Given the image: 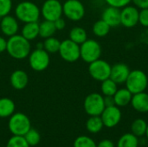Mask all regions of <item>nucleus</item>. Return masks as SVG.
Segmentation results:
<instances>
[{"label": "nucleus", "instance_id": "1", "mask_svg": "<svg viewBox=\"0 0 148 147\" xmlns=\"http://www.w3.org/2000/svg\"><path fill=\"white\" fill-rule=\"evenodd\" d=\"M31 50L29 41L22 35H14L7 40L6 51L10 57L16 60H23L27 58Z\"/></svg>", "mask_w": 148, "mask_h": 147}, {"label": "nucleus", "instance_id": "2", "mask_svg": "<svg viewBox=\"0 0 148 147\" xmlns=\"http://www.w3.org/2000/svg\"><path fill=\"white\" fill-rule=\"evenodd\" d=\"M15 15L16 18L23 23L38 22L41 16V10L33 2L23 1L16 6Z\"/></svg>", "mask_w": 148, "mask_h": 147}, {"label": "nucleus", "instance_id": "3", "mask_svg": "<svg viewBox=\"0 0 148 147\" xmlns=\"http://www.w3.org/2000/svg\"><path fill=\"white\" fill-rule=\"evenodd\" d=\"M125 84L126 88L133 94L145 92L148 87L147 75L144 71L140 69L132 70L130 71Z\"/></svg>", "mask_w": 148, "mask_h": 147}, {"label": "nucleus", "instance_id": "4", "mask_svg": "<svg viewBox=\"0 0 148 147\" xmlns=\"http://www.w3.org/2000/svg\"><path fill=\"white\" fill-rule=\"evenodd\" d=\"M8 126L13 135L24 136L25 133L31 128V124L26 114L23 113H14L10 117Z\"/></svg>", "mask_w": 148, "mask_h": 147}, {"label": "nucleus", "instance_id": "5", "mask_svg": "<svg viewBox=\"0 0 148 147\" xmlns=\"http://www.w3.org/2000/svg\"><path fill=\"white\" fill-rule=\"evenodd\" d=\"M101 46L94 39H87L80 45V57L87 63H91L101 58Z\"/></svg>", "mask_w": 148, "mask_h": 147}, {"label": "nucleus", "instance_id": "6", "mask_svg": "<svg viewBox=\"0 0 148 147\" xmlns=\"http://www.w3.org/2000/svg\"><path fill=\"white\" fill-rule=\"evenodd\" d=\"M83 107L89 116H100L106 107L104 96L99 93L89 94L84 100Z\"/></svg>", "mask_w": 148, "mask_h": 147}, {"label": "nucleus", "instance_id": "7", "mask_svg": "<svg viewBox=\"0 0 148 147\" xmlns=\"http://www.w3.org/2000/svg\"><path fill=\"white\" fill-rule=\"evenodd\" d=\"M111 67L112 66L107 61L100 58L89 63L88 73L94 80L101 82L110 78Z\"/></svg>", "mask_w": 148, "mask_h": 147}, {"label": "nucleus", "instance_id": "8", "mask_svg": "<svg viewBox=\"0 0 148 147\" xmlns=\"http://www.w3.org/2000/svg\"><path fill=\"white\" fill-rule=\"evenodd\" d=\"M49 55L44 49H36L29 55V66L36 72L44 71L49 67Z\"/></svg>", "mask_w": 148, "mask_h": 147}, {"label": "nucleus", "instance_id": "9", "mask_svg": "<svg viewBox=\"0 0 148 147\" xmlns=\"http://www.w3.org/2000/svg\"><path fill=\"white\" fill-rule=\"evenodd\" d=\"M62 14L71 21H80L85 16V7L80 0H66L62 4Z\"/></svg>", "mask_w": 148, "mask_h": 147}, {"label": "nucleus", "instance_id": "10", "mask_svg": "<svg viewBox=\"0 0 148 147\" xmlns=\"http://www.w3.org/2000/svg\"><path fill=\"white\" fill-rule=\"evenodd\" d=\"M61 58L68 62H75L80 57V45L71 41L69 38L61 42L58 51Z\"/></svg>", "mask_w": 148, "mask_h": 147}, {"label": "nucleus", "instance_id": "11", "mask_svg": "<svg viewBox=\"0 0 148 147\" xmlns=\"http://www.w3.org/2000/svg\"><path fill=\"white\" fill-rule=\"evenodd\" d=\"M41 14L44 20L56 21L62 15V4L59 0H46L42 6Z\"/></svg>", "mask_w": 148, "mask_h": 147}, {"label": "nucleus", "instance_id": "12", "mask_svg": "<svg viewBox=\"0 0 148 147\" xmlns=\"http://www.w3.org/2000/svg\"><path fill=\"white\" fill-rule=\"evenodd\" d=\"M140 10L135 6L127 5L121 10V24L126 28H134L139 23Z\"/></svg>", "mask_w": 148, "mask_h": 147}, {"label": "nucleus", "instance_id": "13", "mask_svg": "<svg viewBox=\"0 0 148 147\" xmlns=\"http://www.w3.org/2000/svg\"><path fill=\"white\" fill-rule=\"evenodd\" d=\"M104 126L112 128L116 126L121 120V112L117 106L106 107L100 115Z\"/></svg>", "mask_w": 148, "mask_h": 147}, {"label": "nucleus", "instance_id": "14", "mask_svg": "<svg viewBox=\"0 0 148 147\" xmlns=\"http://www.w3.org/2000/svg\"><path fill=\"white\" fill-rule=\"evenodd\" d=\"M129 67L122 62L115 63L111 67L110 78L117 84H123L126 82L129 74H130Z\"/></svg>", "mask_w": 148, "mask_h": 147}, {"label": "nucleus", "instance_id": "15", "mask_svg": "<svg viewBox=\"0 0 148 147\" xmlns=\"http://www.w3.org/2000/svg\"><path fill=\"white\" fill-rule=\"evenodd\" d=\"M18 29H19L18 22L14 16L7 15L1 18L0 29L4 36L10 37L14 35H16Z\"/></svg>", "mask_w": 148, "mask_h": 147}, {"label": "nucleus", "instance_id": "16", "mask_svg": "<svg viewBox=\"0 0 148 147\" xmlns=\"http://www.w3.org/2000/svg\"><path fill=\"white\" fill-rule=\"evenodd\" d=\"M101 19L111 28L119 26L121 24V9L113 6L107 7L101 14Z\"/></svg>", "mask_w": 148, "mask_h": 147}, {"label": "nucleus", "instance_id": "17", "mask_svg": "<svg viewBox=\"0 0 148 147\" xmlns=\"http://www.w3.org/2000/svg\"><path fill=\"white\" fill-rule=\"evenodd\" d=\"M10 82L13 88L16 90L24 89L29 83L28 74L21 69H16L11 73L10 77Z\"/></svg>", "mask_w": 148, "mask_h": 147}, {"label": "nucleus", "instance_id": "18", "mask_svg": "<svg viewBox=\"0 0 148 147\" xmlns=\"http://www.w3.org/2000/svg\"><path fill=\"white\" fill-rule=\"evenodd\" d=\"M133 108L139 113L148 112V94L141 92L133 94L131 103Z\"/></svg>", "mask_w": 148, "mask_h": 147}, {"label": "nucleus", "instance_id": "19", "mask_svg": "<svg viewBox=\"0 0 148 147\" xmlns=\"http://www.w3.org/2000/svg\"><path fill=\"white\" fill-rule=\"evenodd\" d=\"M133 94L127 88H120L116 91L114 95L115 106L119 107H123L131 103Z\"/></svg>", "mask_w": 148, "mask_h": 147}, {"label": "nucleus", "instance_id": "20", "mask_svg": "<svg viewBox=\"0 0 148 147\" xmlns=\"http://www.w3.org/2000/svg\"><path fill=\"white\" fill-rule=\"evenodd\" d=\"M24 38L29 41H32L39 36V23L31 22L24 23L22 29V34Z\"/></svg>", "mask_w": 148, "mask_h": 147}, {"label": "nucleus", "instance_id": "21", "mask_svg": "<svg viewBox=\"0 0 148 147\" xmlns=\"http://www.w3.org/2000/svg\"><path fill=\"white\" fill-rule=\"evenodd\" d=\"M16 109L14 101L10 98H0V118L10 117Z\"/></svg>", "mask_w": 148, "mask_h": 147}, {"label": "nucleus", "instance_id": "22", "mask_svg": "<svg viewBox=\"0 0 148 147\" xmlns=\"http://www.w3.org/2000/svg\"><path fill=\"white\" fill-rule=\"evenodd\" d=\"M69 36L71 41H73L74 42H75L79 45L83 43L88 39L87 31L85 30V29H83L82 27H80V26H75V27L72 28L69 31Z\"/></svg>", "mask_w": 148, "mask_h": 147}, {"label": "nucleus", "instance_id": "23", "mask_svg": "<svg viewBox=\"0 0 148 147\" xmlns=\"http://www.w3.org/2000/svg\"><path fill=\"white\" fill-rule=\"evenodd\" d=\"M56 32V29L54 22L44 20L43 22L39 23V36H41L42 38L46 39L50 36H53Z\"/></svg>", "mask_w": 148, "mask_h": 147}, {"label": "nucleus", "instance_id": "24", "mask_svg": "<svg viewBox=\"0 0 148 147\" xmlns=\"http://www.w3.org/2000/svg\"><path fill=\"white\" fill-rule=\"evenodd\" d=\"M104 125L101 116H90L86 122V128L91 133H97L101 132Z\"/></svg>", "mask_w": 148, "mask_h": 147}, {"label": "nucleus", "instance_id": "25", "mask_svg": "<svg viewBox=\"0 0 148 147\" xmlns=\"http://www.w3.org/2000/svg\"><path fill=\"white\" fill-rule=\"evenodd\" d=\"M139 139L133 133L123 134L117 142V147H138Z\"/></svg>", "mask_w": 148, "mask_h": 147}, {"label": "nucleus", "instance_id": "26", "mask_svg": "<svg viewBox=\"0 0 148 147\" xmlns=\"http://www.w3.org/2000/svg\"><path fill=\"white\" fill-rule=\"evenodd\" d=\"M93 33L98 37H105L109 33L111 27L102 19L96 21L93 25Z\"/></svg>", "mask_w": 148, "mask_h": 147}, {"label": "nucleus", "instance_id": "27", "mask_svg": "<svg viewBox=\"0 0 148 147\" xmlns=\"http://www.w3.org/2000/svg\"><path fill=\"white\" fill-rule=\"evenodd\" d=\"M117 83H115L111 78H108L101 84V91L104 96H114L116 91L118 90Z\"/></svg>", "mask_w": 148, "mask_h": 147}, {"label": "nucleus", "instance_id": "28", "mask_svg": "<svg viewBox=\"0 0 148 147\" xmlns=\"http://www.w3.org/2000/svg\"><path fill=\"white\" fill-rule=\"evenodd\" d=\"M147 128V123L143 119H137L134 120L131 126L132 133L138 138L146 135Z\"/></svg>", "mask_w": 148, "mask_h": 147}, {"label": "nucleus", "instance_id": "29", "mask_svg": "<svg viewBox=\"0 0 148 147\" xmlns=\"http://www.w3.org/2000/svg\"><path fill=\"white\" fill-rule=\"evenodd\" d=\"M61 46V42L54 37V36H50L49 38H46L43 42V49L49 54H53V53H56L59 51Z\"/></svg>", "mask_w": 148, "mask_h": 147}, {"label": "nucleus", "instance_id": "30", "mask_svg": "<svg viewBox=\"0 0 148 147\" xmlns=\"http://www.w3.org/2000/svg\"><path fill=\"white\" fill-rule=\"evenodd\" d=\"M27 143L29 145V146H37L41 141V135L40 133L33 128H30L23 136Z\"/></svg>", "mask_w": 148, "mask_h": 147}, {"label": "nucleus", "instance_id": "31", "mask_svg": "<svg viewBox=\"0 0 148 147\" xmlns=\"http://www.w3.org/2000/svg\"><path fill=\"white\" fill-rule=\"evenodd\" d=\"M74 147H96V144L91 138L88 136H79L74 141Z\"/></svg>", "mask_w": 148, "mask_h": 147}, {"label": "nucleus", "instance_id": "32", "mask_svg": "<svg viewBox=\"0 0 148 147\" xmlns=\"http://www.w3.org/2000/svg\"><path fill=\"white\" fill-rule=\"evenodd\" d=\"M6 147H29L23 136L13 135L7 142Z\"/></svg>", "mask_w": 148, "mask_h": 147}, {"label": "nucleus", "instance_id": "33", "mask_svg": "<svg viewBox=\"0 0 148 147\" xmlns=\"http://www.w3.org/2000/svg\"><path fill=\"white\" fill-rule=\"evenodd\" d=\"M12 9V0H0V18L10 14Z\"/></svg>", "mask_w": 148, "mask_h": 147}, {"label": "nucleus", "instance_id": "34", "mask_svg": "<svg viewBox=\"0 0 148 147\" xmlns=\"http://www.w3.org/2000/svg\"><path fill=\"white\" fill-rule=\"evenodd\" d=\"M104 1L108 4V6H113L119 9H122L129 5V3L132 2V0H104Z\"/></svg>", "mask_w": 148, "mask_h": 147}, {"label": "nucleus", "instance_id": "35", "mask_svg": "<svg viewBox=\"0 0 148 147\" xmlns=\"http://www.w3.org/2000/svg\"><path fill=\"white\" fill-rule=\"evenodd\" d=\"M139 23L143 27L148 28V8L141 9L139 13Z\"/></svg>", "mask_w": 148, "mask_h": 147}, {"label": "nucleus", "instance_id": "36", "mask_svg": "<svg viewBox=\"0 0 148 147\" xmlns=\"http://www.w3.org/2000/svg\"><path fill=\"white\" fill-rule=\"evenodd\" d=\"M54 23H55L56 30H62L66 27V22H65V20L62 16L57 18L56 21H54Z\"/></svg>", "mask_w": 148, "mask_h": 147}, {"label": "nucleus", "instance_id": "37", "mask_svg": "<svg viewBox=\"0 0 148 147\" xmlns=\"http://www.w3.org/2000/svg\"><path fill=\"white\" fill-rule=\"evenodd\" d=\"M132 3L138 9H147L148 0H132Z\"/></svg>", "mask_w": 148, "mask_h": 147}, {"label": "nucleus", "instance_id": "38", "mask_svg": "<svg viewBox=\"0 0 148 147\" xmlns=\"http://www.w3.org/2000/svg\"><path fill=\"white\" fill-rule=\"evenodd\" d=\"M96 147H114V144L110 139H103L96 145Z\"/></svg>", "mask_w": 148, "mask_h": 147}, {"label": "nucleus", "instance_id": "39", "mask_svg": "<svg viewBox=\"0 0 148 147\" xmlns=\"http://www.w3.org/2000/svg\"><path fill=\"white\" fill-rule=\"evenodd\" d=\"M104 103H105L106 107L115 106L114 96H104Z\"/></svg>", "mask_w": 148, "mask_h": 147}, {"label": "nucleus", "instance_id": "40", "mask_svg": "<svg viewBox=\"0 0 148 147\" xmlns=\"http://www.w3.org/2000/svg\"><path fill=\"white\" fill-rule=\"evenodd\" d=\"M6 49H7V40L4 37L0 36V53L6 51Z\"/></svg>", "mask_w": 148, "mask_h": 147}, {"label": "nucleus", "instance_id": "41", "mask_svg": "<svg viewBox=\"0 0 148 147\" xmlns=\"http://www.w3.org/2000/svg\"><path fill=\"white\" fill-rule=\"evenodd\" d=\"M146 136H147V139H148V124H147V132H146Z\"/></svg>", "mask_w": 148, "mask_h": 147}]
</instances>
